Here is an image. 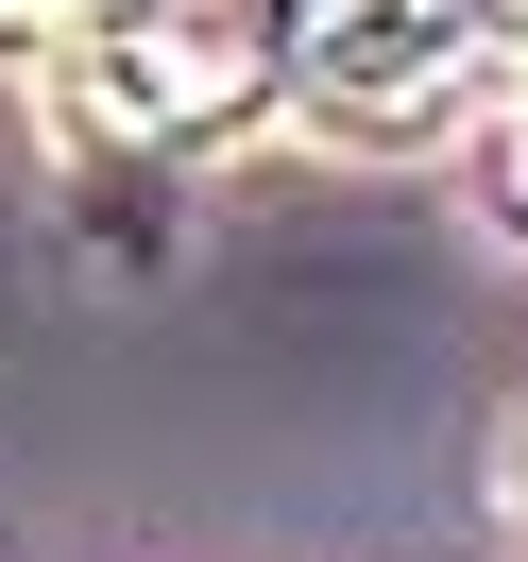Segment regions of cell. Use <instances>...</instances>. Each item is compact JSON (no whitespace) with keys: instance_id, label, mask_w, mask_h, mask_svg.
<instances>
[{"instance_id":"3","label":"cell","mask_w":528,"mask_h":562,"mask_svg":"<svg viewBox=\"0 0 528 562\" xmlns=\"http://www.w3.org/2000/svg\"><path fill=\"white\" fill-rule=\"evenodd\" d=\"M494 205L528 222V103H512V137H494Z\"/></svg>"},{"instance_id":"1","label":"cell","mask_w":528,"mask_h":562,"mask_svg":"<svg viewBox=\"0 0 528 562\" xmlns=\"http://www.w3.org/2000/svg\"><path fill=\"white\" fill-rule=\"evenodd\" d=\"M290 69L273 0H86L69 52H52V103L69 137H120V154H171V137H222L256 120Z\"/></svg>"},{"instance_id":"4","label":"cell","mask_w":528,"mask_h":562,"mask_svg":"<svg viewBox=\"0 0 528 562\" xmlns=\"http://www.w3.org/2000/svg\"><path fill=\"white\" fill-rule=\"evenodd\" d=\"M512 512H528V443H512Z\"/></svg>"},{"instance_id":"2","label":"cell","mask_w":528,"mask_h":562,"mask_svg":"<svg viewBox=\"0 0 528 562\" xmlns=\"http://www.w3.org/2000/svg\"><path fill=\"white\" fill-rule=\"evenodd\" d=\"M290 52H307V103L341 120V137H409V120H443V86L478 69V0H324Z\"/></svg>"}]
</instances>
